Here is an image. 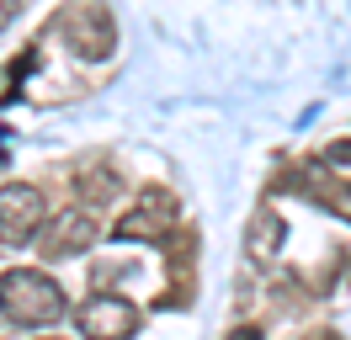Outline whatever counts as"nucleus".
Returning a JSON list of instances; mask_svg holds the SVG:
<instances>
[{
  "instance_id": "nucleus-1",
  "label": "nucleus",
  "mask_w": 351,
  "mask_h": 340,
  "mask_svg": "<svg viewBox=\"0 0 351 340\" xmlns=\"http://www.w3.org/2000/svg\"><path fill=\"white\" fill-rule=\"evenodd\" d=\"M0 314L11 324H22V330H48V324H59L69 314V298L48 271L11 266V271H0Z\"/></svg>"
},
{
  "instance_id": "nucleus-2",
  "label": "nucleus",
  "mask_w": 351,
  "mask_h": 340,
  "mask_svg": "<svg viewBox=\"0 0 351 340\" xmlns=\"http://www.w3.org/2000/svg\"><path fill=\"white\" fill-rule=\"evenodd\" d=\"M59 38H64L80 59L101 64V59H112V48H117V27H112V11L101 0H69L64 11H59Z\"/></svg>"
},
{
  "instance_id": "nucleus-3",
  "label": "nucleus",
  "mask_w": 351,
  "mask_h": 340,
  "mask_svg": "<svg viewBox=\"0 0 351 340\" xmlns=\"http://www.w3.org/2000/svg\"><path fill=\"white\" fill-rule=\"evenodd\" d=\"M43 223H48V197L32 186V181H5V186H0V239H5V245L38 239Z\"/></svg>"
},
{
  "instance_id": "nucleus-4",
  "label": "nucleus",
  "mask_w": 351,
  "mask_h": 340,
  "mask_svg": "<svg viewBox=\"0 0 351 340\" xmlns=\"http://www.w3.org/2000/svg\"><path fill=\"white\" fill-rule=\"evenodd\" d=\"M176 223V197L165 186H144L133 197V208L117 218V239H133V245H154V239H165Z\"/></svg>"
},
{
  "instance_id": "nucleus-5",
  "label": "nucleus",
  "mask_w": 351,
  "mask_h": 340,
  "mask_svg": "<svg viewBox=\"0 0 351 340\" xmlns=\"http://www.w3.org/2000/svg\"><path fill=\"white\" fill-rule=\"evenodd\" d=\"M75 330L86 340H133L138 335V308H133L128 298L96 293L75 308Z\"/></svg>"
},
{
  "instance_id": "nucleus-6",
  "label": "nucleus",
  "mask_w": 351,
  "mask_h": 340,
  "mask_svg": "<svg viewBox=\"0 0 351 340\" xmlns=\"http://www.w3.org/2000/svg\"><path fill=\"white\" fill-rule=\"evenodd\" d=\"M96 212L90 208H64L48 218V234H43V255H53V260H75V255H86L90 245H96Z\"/></svg>"
},
{
  "instance_id": "nucleus-7",
  "label": "nucleus",
  "mask_w": 351,
  "mask_h": 340,
  "mask_svg": "<svg viewBox=\"0 0 351 340\" xmlns=\"http://www.w3.org/2000/svg\"><path fill=\"white\" fill-rule=\"evenodd\" d=\"M282 218H277V212H261V218H256V223H250V245H245V250H250V260H277V250H282Z\"/></svg>"
},
{
  "instance_id": "nucleus-8",
  "label": "nucleus",
  "mask_w": 351,
  "mask_h": 340,
  "mask_svg": "<svg viewBox=\"0 0 351 340\" xmlns=\"http://www.w3.org/2000/svg\"><path fill=\"white\" fill-rule=\"evenodd\" d=\"M75 186H80V197H90V202H107L112 191H117V175H112V170H80Z\"/></svg>"
},
{
  "instance_id": "nucleus-9",
  "label": "nucleus",
  "mask_w": 351,
  "mask_h": 340,
  "mask_svg": "<svg viewBox=\"0 0 351 340\" xmlns=\"http://www.w3.org/2000/svg\"><path fill=\"white\" fill-rule=\"evenodd\" d=\"M325 165H351V138H335L325 149Z\"/></svg>"
},
{
  "instance_id": "nucleus-10",
  "label": "nucleus",
  "mask_w": 351,
  "mask_h": 340,
  "mask_svg": "<svg viewBox=\"0 0 351 340\" xmlns=\"http://www.w3.org/2000/svg\"><path fill=\"white\" fill-rule=\"evenodd\" d=\"M330 208L341 212V218H351V186H341V191H335V197H330Z\"/></svg>"
},
{
  "instance_id": "nucleus-11",
  "label": "nucleus",
  "mask_w": 351,
  "mask_h": 340,
  "mask_svg": "<svg viewBox=\"0 0 351 340\" xmlns=\"http://www.w3.org/2000/svg\"><path fill=\"white\" fill-rule=\"evenodd\" d=\"M16 11H22V0H0V27H11V21H16Z\"/></svg>"
},
{
  "instance_id": "nucleus-12",
  "label": "nucleus",
  "mask_w": 351,
  "mask_h": 340,
  "mask_svg": "<svg viewBox=\"0 0 351 340\" xmlns=\"http://www.w3.org/2000/svg\"><path fill=\"white\" fill-rule=\"evenodd\" d=\"M229 340H261V335H256L250 324H240V330H234V335H229Z\"/></svg>"
},
{
  "instance_id": "nucleus-13",
  "label": "nucleus",
  "mask_w": 351,
  "mask_h": 340,
  "mask_svg": "<svg viewBox=\"0 0 351 340\" xmlns=\"http://www.w3.org/2000/svg\"><path fill=\"white\" fill-rule=\"evenodd\" d=\"M0 85H5V75H0Z\"/></svg>"
}]
</instances>
